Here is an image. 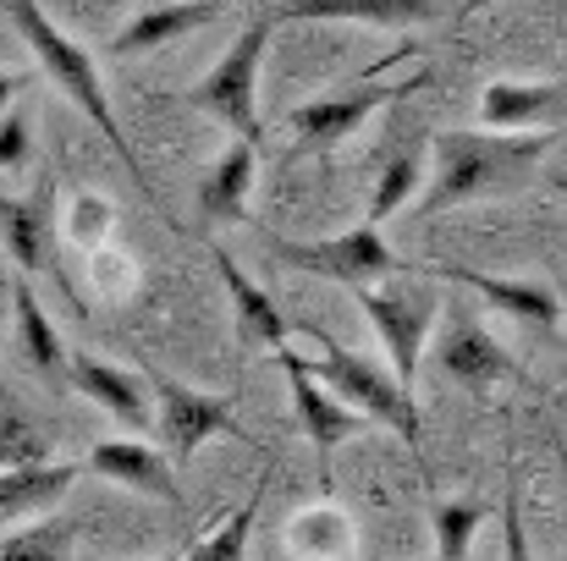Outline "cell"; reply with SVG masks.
Here are the masks:
<instances>
[{"label": "cell", "mask_w": 567, "mask_h": 561, "mask_svg": "<svg viewBox=\"0 0 567 561\" xmlns=\"http://www.w3.org/2000/svg\"><path fill=\"white\" fill-rule=\"evenodd\" d=\"M78 463H39V468H0V523L17 529L28 518L55 512V501L78 485Z\"/></svg>", "instance_id": "d6986e66"}, {"label": "cell", "mask_w": 567, "mask_h": 561, "mask_svg": "<svg viewBox=\"0 0 567 561\" xmlns=\"http://www.w3.org/2000/svg\"><path fill=\"white\" fill-rule=\"evenodd\" d=\"M276 11H254L248 28L226 44V55L193 83L183 94H172V105H193L204 116H215L231 138H248L259 144L265 138V116H259V66H265V50L276 39Z\"/></svg>", "instance_id": "3957f363"}, {"label": "cell", "mask_w": 567, "mask_h": 561, "mask_svg": "<svg viewBox=\"0 0 567 561\" xmlns=\"http://www.w3.org/2000/svg\"><path fill=\"white\" fill-rule=\"evenodd\" d=\"M28 83H33V72H0V116H6V111H17L11 100H17Z\"/></svg>", "instance_id": "4dcf8cb0"}, {"label": "cell", "mask_w": 567, "mask_h": 561, "mask_svg": "<svg viewBox=\"0 0 567 561\" xmlns=\"http://www.w3.org/2000/svg\"><path fill=\"white\" fill-rule=\"evenodd\" d=\"M254 172H259V144L231 138L215 166L198 177V215L209 226H243L248 220V193H254Z\"/></svg>", "instance_id": "2e32d148"}, {"label": "cell", "mask_w": 567, "mask_h": 561, "mask_svg": "<svg viewBox=\"0 0 567 561\" xmlns=\"http://www.w3.org/2000/svg\"><path fill=\"white\" fill-rule=\"evenodd\" d=\"M491 523V507L485 501H435L430 507V529H435V561H468L474 551V534Z\"/></svg>", "instance_id": "cb8c5ba5"}, {"label": "cell", "mask_w": 567, "mask_h": 561, "mask_svg": "<svg viewBox=\"0 0 567 561\" xmlns=\"http://www.w3.org/2000/svg\"><path fill=\"white\" fill-rule=\"evenodd\" d=\"M435 364L446 370V380H457L468 391H496L502 380H524V370L513 364V353L463 303H452L441 314V325H435Z\"/></svg>", "instance_id": "9c48e42d"}, {"label": "cell", "mask_w": 567, "mask_h": 561, "mask_svg": "<svg viewBox=\"0 0 567 561\" xmlns=\"http://www.w3.org/2000/svg\"><path fill=\"white\" fill-rule=\"evenodd\" d=\"M485 6H491V0H468V11H485Z\"/></svg>", "instance_id": "1f68e13d"}, {"label": "cell", "mask_w": 567, "mask_h": 561, "mask_svg": "<svg viewBox=\"0 0 567 561\" xmlns=\"http://www.w3.org/2000/svg\"><path fill=\"white\" fill-rule=\"evenodd\" d=\"M281 359V370H287V385H292V407H298V424H303V435H309V446L320 451V457H331L348 435H359L370 418L359 413V407H348L320 374L309 370V359H298L292 347H281L276 353Z\"/></svg>", "instance_id": "30bf717a"}, {"label": "cell", "mask_w": 567, "mask_h": 561, "mask_svg": "<svg viewBox=\"0 0 567 561\" xmlns=\"http://www.w3.org/2000/svg\"><path fill=\"white\" fill-rule=\"evenodd\" d=\"M6 17H11V28L22 33V44L33 50V61H39V72L100 127V138L116 149V160L133 172V183L150 193V172H144V160H138V149L127 144V133H122V122H116V111H111V94H105V83H100V61L72 39V33H61L55 28V17H44V6L39 0H6Z\"/></svg>", "instance_id": "7a4b0ae2"}, {"label": "cell", "mask_w": 567, "mask_h": 561, "mask_svg": "<svg viewBox=\"0 0 567 561\" xmlns=\"http://www.w3.org/2000/svg\"><path fill=\"white\" fill-rule=\"evenodd\" d=\"M66 385H72L78 396H89L100 413H111L127 435H150V429H155V407H150V396H144L150 374L138 380L133 370H122V364H111V359L72 353V364H66Z\"/></svg>", "instance_id": "8fae6325"}, {"label": "cell", "mask_w": 567, "mask_h": 561, "mask_svg": "<svg viewBox=\"0 0 567 561\" xmlns=\"http://www.w3.org/2000/svg\"><path fill=\"white\" fill-rule=\"evenodd\" d=\"M28 160V111L0 116V172H17Z\"/></svg>", "instance_id": "f546056e"}, {"label": "cell", "mask_w": 567, "mask_h": 561, "mask_svg": "<svg viewBox=\"0 0 567 561\" xmlns=\"http://www.w3.org/2000/svg\"><path fill=\"white\" fill-rule=\"evenodd\" d=\"M546 149H557V133H441L435 138V177L419 193V215H446L480 198L518 193L540 172Z\"/></svg>", "instance_id": "6da1fadb"}, {"label": "cell", "mask_w": 567, "mask_h": 561, "mask_svg": "<svg viewBox=\"0 0 567 561\" xmlns=\"http://www.w3.org/2000/svg\"><path fill=\"white\" fill-rule=\"evenodd\" d=\"M215 17H220L215 0H172V6H150V11L127 17V28L111 39V50H116V55L161 50V44H172V39H188V33H198V28H209Z\"/></svg>", "instance_id": "ffe728a7"}, {"label": "cell", "mask_w": 567, "mask_h": 561, "mask_svg": "<svg viewBox=\"0 0 567 561\" xmlns=\"http://www.w3.org/2000/svg\"><path fill=\"white\" fill-rule=\"evenodd\" d=\"M309 336H315V347H320V359L309 364V370L320 374L348 407H359L370 424H385V429H396L408 446H419V407H413V391L396 380L391 370H380L370 359H359V353H348L337 336H326L320 325H303Z\"/></svg>", "instance_id": "8992f818"}, {"label": "cell", "mask_w": 567, "mask_h": 561, "mask_svg": "<svg viewBox=\"0 0 567 561\" xmlns=\"http://www.w3.org/2000/svg\"><path fill=\"white\" fill-rule=\"evenodd\" d=\"M89 474L111 479V485H127L138 496H155V501H183V485L172 474V457L166 446H150L144 435H122V440H100L83 463Z\"/></svg>", "instance_id": "5bb4252c"}, {"label": "cell", "mask_w": 567, "mask_h": 561, "mask_svg": "<svg viewBox=\"0 0 567 561\" xmlns=\"http://www.w3.org/2000/svg\"><path fill=\"white\" fill-rule=\"evenodd\" d=\"M480 122L491 133H546L567 122V83H485Z\"/></svg>", "instance_id": "9a60e30c"}, {"label": "cell", "mask_w": 567, "mask_h": 561, "mask_svg": "<svg viewBox=\"0 0 567 561\" xmlns=\"http://www.w3.org/2000/svg\"><path fill=\"white\" fill-rule=\"evenodd\" d=\"M0 242H6V253L22 276L50 264V187H39L33 198L0 193Z\"/></svg>", "instance_id": "44dd1931"}, {"label": "cell", "mask_w": 567, "mask_h": 561, "mask_svg": "<svg viewBox=\"0 0 567 561\" xmlns=\"http://www.w3.org/2000/svg\"><path fill=\"white\" fill-rule=\"evenodd\" d=\"M281 22H370V28H430L441 17L435 0H287Z\"/></svg>", "instance_id": "e0dca14e"}, {"label": "cell", "mask_w": 567, "mask_h": 561, "mask_svg": "<svg viewBox=\"0 0 567 561\" xmlns=\"http://www.w3.org/2000/svg\"><path fill=\"white\" fill-rule=\"evenodd\" d=\"M78 561H100V557H78ZM161 561H183V557H161Z\"/></svg>", "instance_id": "d6a6232c"}, {"label": "cell", "mask_w": 567, "mask_h": 561, "mask_svg": "<svg viewBox=\"0 0 567 561\" xmlns=\"http://www.w3.org/2000/svg\"><path fill=\"white\" fill-rule=\"evenodd\" d=\"M39 463H55L50 429L17 396H0V468H39Z\"/></svg>", "instance_id": "603a6c76"}, {"label": "cell", "mask_w": 567, "mask_h": 561, "mask_svg": "<svg viewBox=\"0 0 567 561\" xmlns=\"http://www.w3.org/2000/svg\"><path fill=\"white\" fill-rule=\"evenodd\" d=\"M111 226H116V204H111L105 193H72V204H66V215H61V237H66V242L100 253L105 237H111Z\"/></svg>", "instance_id": "484cf974"}, {"label": "cell", "mask_w": 567, "mask_h": 561, "mask_svg": "<svg viewBox=\"0 0 567 561\" xmlns=\"http://www.w3.org/2000/svg\"><path fill=\"white\" fill-rule=\"evenodd\" d=\"M72 551V523L66 518H44L33 529H11L0 540V561H66Z\"/></svg>", "instance_id": "4316f807"}, {"label": "cell", "mask_w": 567, "mask_h": 561, "mask_svg": "<svg viewBox=\"0 0 567 561\" xmlns=\"http://www.w3.org/2000/svg\"><path fill=\"white\" fill-rule=\"evenodd\" d=\"M557 292H563V314H567V281H563V287H557Z\"/></svg>", "instance_id": "836d02e7"}, {"label": "cell", "mask_w": 567, "mask_h": 561, "mask_svg": "<svg viewBox=\"0 0 567 561\" xmlns=\"http://www.w3.org/2000/svg\"><path fill=\"white\" fill-rule=\"evenodd\" d=\"M11 336H17V359H22V370L44 374V380L66 374L72 353H66V342H61V331H55V320H50V309L39 303V292H33L28 276L11 281Z\"/></svg>", "instance_id": "ac0fdd59"}, {"label": "cell", "mask_w": 567, "mask_h": 561, "mask_svg": "<svg viewBox=\"0 0 567 561\" xmlns=\"http://www.w3.org/2000/svg\"><path fill=\"white\" fill-rule=\"evenodd\" d=\"M265 253L287 270H303V276H320V281H337L348 292L359 287H375L385 276H402V259L391 253V242L380 237L375 220L353 226V231H337V237H270Z\"/></svg>", "instance_id": "5b68a950"}, {"label": "cell", "mask_w": 567, "mask_h": 561, "mask_svg": "<svg viewBox=\"0 0 567 561\" xmlns=\"http://www.w3.org/2000/svg\"><path fill=\"white\" fill-rule=\"evenodd\" d=\"M441 281H463V287H474L491 309H502L507 320H518V325H546V331H557L567 314H563V292L551 287V281H540V276H485V270H468V264H430Z\"/></svg>", "instance_id": "7c38bea8"}, {"label": "cell", "mask_w": 567, "mask_h": 561, "mask_svg": "<svg viewBox=\"0 0 567 561\" xmlns=\"http://www.w3.org/2000/svg\"><path fill=\"white\" fill-rule=\"evenodd\" d=\"M502 561H535L529 534H524V496H518L513 474H507V496H502Z\"/></svg>", "instance_id": "f1b7e54d"}, {"label": "cell", "mask_w": 567, "mask_h": 561, "mask_svg": "<svg viewBox=\"0 0 567 561\" xmlns=\"http://www.w3.org/2000/svg\"><path fill=\"white\" fill-rule=\"evenodd\" d=\"M287 540H292V551L303 561H337V551L348 546V523L331 507H320V512H303Z\"/></svg>", "instance_id": "83f0119b"}, {"label": "cell", "mask_w": 567, "mask_h": 561, "mask_svg": "<svg viewBox=\"0 0 567 561\" xmlns=\"http://www.w3.org/2000/svg\"><path fill=\"white\" fill-rule=\"evenodd\" d=\"M353 303H359V314L375 325L391 374L413 391L424 342H430V331H435V292H430V287H359Z\"/></svg>", "instance_id": "ba28073f"}, {"label": "cell", "mask_w": 567, "mask_h": 561, "mask_svg": "<svg viewBox=\"0 0 567 561\" xmlns=\"http://www.w3.org/2000/svg\"><path fill=\"white\" fill-rule=\"evenodd\" d=\"M150 391H155V435L166 446L172 463H188L193 451L215 435H231L243 446H254V435L237 424V402L231 396H209V391H193L172 374L150 370Z\"/></svg>", "instance_id": "52a82bcc"}, {"label": "cell", "mask_w": 567, "mask_h": 561, "mask_svg": "<svg viewBox=\"0 0 567 561\" xmlns=\"http://www.w3.org/2000/svg\"><path fill=\"white\" fill-rule=\"evenodd\" d=\"M424 193V133H413L402 149L385 155V166L375 172V187H370V220H391L396 209H408V198Z\"/></svg>", "instance_id": "7402d4cb"}, {"label": "cell", "mask_w": 567, "mask_h": 561, "mask_svg": "<svg viewBox=\"0 0 567 561\" xmlns=\"http://www.w3.org/2000/svg\"><path fill=\"white\" fill-rule=\"evenodd\" d=\"M209 259H215V270H220V281H226V298H231V325H237V342L243 347H254V353H281L287 347V336H292V325H287V314L276 309V298L215 242L209 248Z\"/></svg>", "instance_id": "4fadbf2b"}, {"label": "cell", "mask_w": 567, "mask_h": 561, "mask_svg": "<svg viewBox=\"0 0 567 561\" xmlns=\"http://www.w3.org/2000/svg\"><path fill=\"white\" fill-rule=\"evenodd\" d=\"M396 61H413V50H391V55H380L375 66H370V77H359V83H348V89H337V94H320V100L298 105V111H292V155H287V160L337 149L353 127H364V116H375L380 105H396V100H408V94H419V89L430 83V72H413V77H402V83H380V72H391Z\"/></svg>", "instance_id": "277c9868"}, {"label": "cell", "mask_w": 567, "mask_h": 561, "mask_svg": "<svg viewBox=\"0 0 567 561\" xmlns=\"http://www.w3.org/2000/svg\"><path fill=\"white\" fill-rule=\"evenodd\" d=\"M265 490H270V474H259V485H254V496L237 507V512H226L198 546H193L183 561H248V534H254V518H259V501H265Z\"/></svg>", "instance_id": "d4e9b609"}]
</instances>
